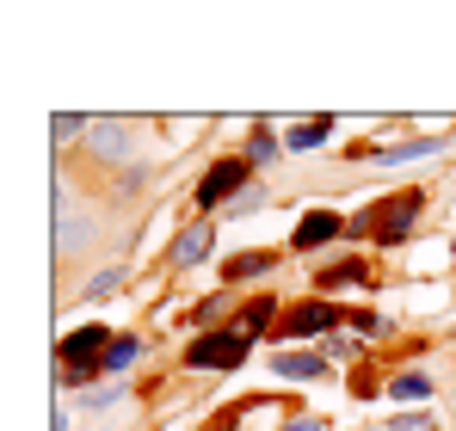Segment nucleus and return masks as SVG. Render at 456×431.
I'll list each match as a JSON object with an SVG mask.
<instances>
[{"instance_id":"1","label":"nucleus","mask_w":456,"mask_h":431,"mask_svg":"<svg viewBox=\"0 0 456 431\" xmlns=\"http://www.w3.org/2000/svg\"><path fill=\"white\" fill-rule=\"evenodd\" d=\"M111 339H118V333H105V327H75V333L62 339V370L93 388V382L105 376L99 363H105V352H111Z\"/></svg>"},{"instance_id":"2","label":"nucleus","mask_w":456,"mask_h":431,"mask_svg":"<svg viewBox=\"0 0 456 431\" xmlns=\"http://www.w3.org/2000/svg\"><path fill=\"white\" fill-rule=\"evenodd\" d=\"M419 204H426L419 191H401V198H388L377 216H364L358 228H377L382 247H401V240H407V228H413V216H419Z\"/></svg>"},{"instance_id":"3","label":"nucleus","mask_w":456,"mask_h":431,"mask_svg":"<svg viewBox=\"0 0 456 431\" xmlns=\"http://www.w3.org/2000/svg\"><path fill=\"white\" fill-rule=\"evenodd\" d=\"M247 167L253 160H216L204 179H198V210H216V204H234L247 191Z\"/></svg>"},{"instance_id":"4","label":"nucleus","mask_w":456,"mask_h":431,"mask_svg":"<svg viewBox=\"0 0 456 431\" xmlns=\"http://www.w3.org/2000/svg\"><path fill=\"white\" fill-rule=\"evenodd\" d=\"M240 358H247V339H240V333H204V339L185 352L191 370H234Z\"/></svg>"},{"instance_id":"5","label":"nucleus","mask_w":456,"mask_h":431,"mask_svg":"<svg viewBox=\"0 0 456 431\" xmlns=\"http://www.w3.org/2000/svg\"><path fill=\"white\" fill-rule=\"evenodd\" d=\"M333 327H339V308H327V302H303V308L284 314V339H314V333H333Z\"/></svg>"},{"instance_id":"6","label":"nucleus","mask_w":456,"mask_h":431,"mask_svg":"<svg viewBox=\"0 0 456 431\" xmlns=\"http://www.w3.org/2000/svg\"><path fill=\"white\" fill-rule=\"evenodd\" d=\"M327 240H339V216L333 210H308L303 222H297V234H290L297 253H314V247H327Z\"/></svg>"},{"instance_id":"7","label":"nucleus","mask_w":456,"mask_h":431,"mask_svg":"<svg viewBox=\"0 0 456 431\" xmlns=\"http://www.w3.org/2000/svg\"><path fill=\"white\" fill-rule=\"evenodd\" d=\"M272 376H284V382H321L327 376V352H278Z\"/></svg>"},{"instance_id":"8","label":"nucleus","mask_w":456,"mask_h":431,"mask_svg":"<svg viewBox=\"0 0 456 431\" xmlns=\"http://www.w3.org/2000/svg\"><path fill=\"white\" fill-rule=\"evenodd\" d=\"M130 142H136V136H130V124H118V118H99V124H93V136H86V148H93L99 160H124Z\"/></svg>"},{"instance_id":"9","label":"nucleus","mask_w":456,"mask_h":431,"mask_svg":"<svg viewBox=\"0 0 456 431\" xmlns=\"http://www.w3.org/2000/svg\"><path fill=\"white\" fill-rule=\"evenodd\" d=\"M210 240H216V234H210L204 222H198V228H185V234L173 240V272H191V265H204V259H210Z\"/></svg>"},{"instance_id":"10","label":"nucleus","mask_w":456,"mask_h":431,"mask_svg":"<svg viewBox=\"0 0 456 431\" xmlns=\"http://www.w3.org/2000/svg\"><path fill=\"white\" fill-rule=\"evenodd\" d=\"M93 247V216H56V253L69 259V253H86Z\"/></svg>"},{"instance_id":"11","label":"nucleus","mask_w":456,"mask_h":431,"mask_svg":"<svg viewBox=\"0 0 456 431\" xmlns=\"http://www.w3.org/2000/svg\"><path fill=\"white\" fill-rule=\"evenodd\" d=\"M382 394H395L401 407H426V401H432V376H426V370H401Z\"/></svg>"},{"instance_id":"12","label":"nucleus","mask_w":456,"mask_h":431,"mask_svg":"<svg viewBox=\"0 0 456 431\" xmlns=\"http://www.w3.org/2000/svg\"><path fill=\"white\" fill-rule=\"evenodd\" d=\"M438 136H419V142H395V148H370V160L377 167H407V160H426V154H438Z\"/></svg>"},{"instance_id":"13","label":"nucleus","mask_w":456,"mask_h":431,"mask_svg":"<svg viewBox=\"0 0 456 431\" xmlns=\"http://www.w3.org/2000/svg\"><path fill=\"white\" fill-rule=\"evenodd\" d=\"M272 314H278V308H272V296H259V302H247V308L234 314V327H228V333H240V339H259V333L272 327Z\"/></svg>"},{"instance_id":"14","label":"nucleus","mask_w":456,"mask_h":431,"mask_svg":"<svg viewBox=\"0 0 456 431\" xmlns=\"http://www.w3.org/2000/svg\"><path fill=\"white\" fill-rule=\"evenodd\" d=\"M265 272H272V253H240V259L223 265V284H253V278H265Z\"/></svg>"},{"instance_id":"15","label":"nucleus","mask_w":456,"mask_h":431,"mask_svg":"<svg viewBox=\"0 0 456 431\" xmlns=\"http://www.w3.org/2000/svg\"><path fill=\"white\" fill-rule=\"evenodd\" d=\"M333 136V118H308V124H297L290 136H284V148H297V154H314V148Z\"/></svg>"},{"instance_id":"16","label":"nucleus","mask_w":456,"mask_h":431,"mask_svg":"<svg viewBox=\"0 0 456 431\" xmlns=\"http://www.w3.org/2000/svg\"><path fill=\"white\" fill-rule=\"evenodd\" d=\"M142 358V339H130V333H118V339H111V352H105V363H99V370H105V376H124V370H130V363Z\"/></svg>"},{"instance_id":"17","label":"nucleus","mask_w":456,"mask_h":431,"mask_svg":"<svg viewBox=\"0 0 456 431\" xmlns=\"http://www.w3.org/2000/svg\"><path fill=\"white\" fill-rule=\"evenodd\" d=\"M364 278H370V272H364L358 259H339V265H327V272H321V289H333V284H364Z\"/></svg>"},{"instance_id":"18","label":"nucleus","mask_w":456,"mask_h":431,"mask_svg":"<svg viewBox=\"0 0 456 431\" xmlns=\"http://www.w3.org/2000/svg\"><path fill=\"white\" fill-rule=\"evenodd\" d=\"M50 130H56V142H69V136H93V118H80V111H56Z\"/></svg>"},{"instance_id":"19","label":"nucleus","mask_w":456,"mask_h":431,"mask_svg":"<svg viewBox=\"0 0 456 431\" xmlns=\"http://www.w3.org/2000/svg\"><path fill=\"white\" fill-rule=\"evenodd\" d=\"M118 394H124V376H99V382H93V388H86L80 401H86V407H111Z\"/></svg>"},{"instance_id":"20","label":"nucleus","mask_w":456,"mask_h":431,"mask_svg":"<svg viewBox=\"0 0 456 431\" xmlns=\"http://www.w3.org/2000/svg\"><path fill=\"white\" fill-rule=\"evenodd\" d=\"M278 154H284V142H278L272 130H253V142H247V160H253V167H259V160H278Z\"/></svg>"},{"instance_id":"21","label":"nucleus","mask_w":456,"mask_h":431,"mask_svg":"<svg viewBox=\"0 0 456 431\" xmlns=\"http://www.w3.org/2000/svg\"><path fill=\"white\" fill-rule=\"evenodd\" d=\"M124 284V265H105V272H99V278H93V284L80 289V296H93V302H99V296H111V289Z\"/></svg>"},{"instance_id":"22","label":"nucleus","mask_w":456,"mask_h":431,"mask_svg":"<svg viewBox=\"0 0 456 431\" xmlns=\"http://www.w3.org/2000/svg\"><path fill=\"white\" fill-rule=\"evenodd\" d=\"M395 431H432V413H426V407H419V413H401Z\"/></svg>"},{"instance_id":"23","label":"nucleus","mask_w":456,"mask_h":431,"mask_svg":"<svg viewBox=\"0 0 456 431\" xmlns=\"http://www.w3.org/2000/svg\"><path fill=\"white\" fill-rule=\"evenodd\" d=\"M259 210V191H253V185H247V191H240V198H234V204H228V216H253Z\"/></svg>"},{"instance_id":"24","label":"nucleus","mask_w":456,"mask_h":431,"mask_svg":"<svg viewBox=\"0 0 456 431\" xmlns=\"http://www.w3.org/2000/svg\"><path fill=\"white\" fill-rule=\"evenodd\" d=\"M352 327H358L364 339H370V333H382V321H377V314H370V308H358V314H352Z\"/></svg>"},{"instance_id":"25","label":"nucleus","mask_w":456,"mask_h":431,"mask_svg":"<svg viewBox=\"0 0 456 431\" xmlns=\"http://www.w3.org/2000/svg\"><path fill=\"white\" fill-rule=\"evenodd\" d=\"M327 358H339V363L358 358V339H333V346H327Z\"/></svg>"},{"instance_id":"26","label":"nucleus","mask_w":456,"mask_h":431,"mask_svg":"<svg viewBox=\"0 0 456 431\" xmlns=\"http://www.w3.org/2000/svg\"><path fill=\"white\" fill-rule=\"evenodd\" d=\"M284 431H327V426H321V419H290Z\"/></svg>"},{"instance_id":"27","label":"nucleus","mask_w":456,"mask_h":431,"mask_svg":"<svg viewBox=\"0 0 456 431\" xmlns=\"http://www.w3.org/2000/svg\"><path fill=\"white\" fill-rule=\"evenodd\" d=\"M50 431H69V407H56V413H50Z\"/></svg>"},{"instance_id":"28","label":"nucleus","mask_w":456,"mask_h":431,"mask_svg":"<svg viewBox=\"0 0 456 431\" xmlns=\"http://www.w3.org/2000/svg\"><path fill=\"white\" fill-rule=\"evenodd\" d=\"M451 259H456V240H451Z\"/></svg>"}]
</instances>
